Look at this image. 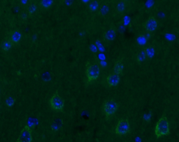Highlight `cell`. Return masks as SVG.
Instances as JSON below:
<instances>
[{"instance_id": "obj_1", "label": "cell", "mask_w": 179, "mask_h": 142, "mask_svg": "<svg viewBox=\"0 0 179 142\" xmlns=\"http://www.w3.org/2000/svg\"><path fill=\"white\" fill-rule=\"evenodd\" d=\"M155 132L157 137L167 135L170 133L169 122L166 116L163 115L155 125Z\"/></svg>"}, {"instance_id": "obj_2", "label": "cell", "mask_w": 179, "mask_h": 142, "mask_svg": "<svg viewBox=\"0 0 179 142\" xmlns=\"http://www.w3.org/2000/svg\"><path fill=\"white\" fill-rule=\"evenodd\" d=\"M100 66L97 64H93L88 67L86 70L88 81L91 82L97 79L100 74Z\"/></svg>"}, {"instance_id": "obj_3", "label": "cell", "mask_w": 179, "mask_h": 142, "mask_svg": "<svg viewBox=\"0 0 179 142\" xmlns=\"http://www.w3.org/2000/svg\"><path fill=\"white\" fill-rule=\"evenodd\" d=\"M118 108V104L113 99H108L103 105V111L107 118L113 115Z\"/></svg>"}, {"instance_id": "obj_4", "label": "cell", "mask_w": 179, "mask_h": 142, "mask_svg": "<svg viewBox=\"0 0 179 142\" xmlns=\"http://www.w3.org/2000/svg\"><path fill=\"white\" fill-rule=\"evenodd\" d=\"M64 100L59 95L57 91L55 93L50 101L51 107L56 111H62L64 107Z\"/></svg>"}, {"instance_id": "obj_5", "label": "cell", "mask_w": 179, "mask_h": 142, "mask_svg": "<svg viewBox=\"0 0 179 142\" xmlns=\"http://www.w3.org/2000/svg\"><path fill=\"white\" fill-rule=\"evenodd\" d=\"M130 130V125L129 123V121L127 118L122 119L119 121L117 125L115 133L120 135H124L129 133Z\"/></svg>"}, {"instance_id": "obj_6", "label": "cell", "mask_w": 179, "mask_h": 142, "mask_svg": "<svg viewBox=\"0 0 179 142\" xmlns=\"http://www.w3.org/2000/svg\"><path fill=\"white\" fill-rule=\"evenodd\" d=\"M33 140L32 130L30 127L26 125L22 129L17 140V142H32Z\"/></svg>"}, {"instance_id": "obj_7", "label": "cell", "mask_w": 179, "mask_h": 142, "mask_svg": "<svg viewBox=\"0 0 179 142\" xmlns=\"http://www.w3.org/2000/svg\"><path fill=\"white\" fill-rule=\"evenodd\" d=\"M157 27V22L155 17L151 16L144 23V28L148 32H153Z\"/></svg>"}, {"instance_id": "obj_8", "label": "cell", "mask_w": 179, "mask_h": 142, "mask_svg": "<svg viewBox=\"0 0 179 142\" xmlns=\"http://www.w3.org/2000/svg\"><path fill=\"white\" fill-rule=\"evenodd\" d=\"M22 38V34L19 30L16 29L12 31L10 33L9 39L10 40L13 45H16L20 42Z\"/></svg>"}, {"instance_id": "obj_9", "label": "cell", "mask_w": 179, "mask_h": 142, "mask_svg": "<svg viewBox=\"0 0 179 142\" xmlns=\"http://www.w3.org/2000/svg\"><path fill=\"white\" fill-rule=\"evenodd\" d=\"M107 83L110 87H115L118 85L120 81V77L118 74L113 73L108 75L107 78Z\"/></svg>"}, {"instance_id": "obj_10", "label": "cell", "mask_w": 179, "mask_h": 142, "mask_svg": "<svg viewBox=\"0 0 179 142\" xmlns=\"http://www.w3.org/2000/svg\"><path fill=\"white\" fill-rule=\"evenodd\" d=\"M115 36H116V30L114 27H111L110 29H108L107 30L105 31L103 35V37L105 41L108 42L113 41Z\"/></svg>"}, {"instance_id": "obj_11", "label": "cell", "mask_w": 179, "mask_h": 142, "mask_svg": "<svg viewBox=\"0 0 179 142\" xmlns=\"http://www.w3.org/2000/svg\"><path fill=\"white\" fill-rule=\"evenodd\" d=\"M13 45L8 38L2 42L1 47L2 50L4 51H7L10 49L12 47Z\"/></svg>"}, {"instance_id": "obj_12", "label": "cell", "mask_w": 179, "mask_h": 142, "mask_svg": "<svg viewBox=\"0 0 179 142\" xmlns=\"http://www.w3.org/2000/svg\"><path fill=\"white\" fill-rule=\"evenodd\" d=\"M123 69V64L120 61H116L114 66V73L118 75L122 73Z\"/></svg>"}, {"instance_id": "obj_13", "label": "cell", "mask_w": 179, "mask_h": 142, "mask_svg": "<svg viewBox=\"0 0 179 142\" xmlns=\"http://www.w3.org/2000/svg\"><path fill=\"white\" fill-rule=\"evenodd\" d=\"M109 10H110V7L107 4H103L98 10V14L100 16H104L108 13Z\"/></svg>"}, {"instance_id": "obj_14", "label": "cell", "mask_w": 179, "mask_h": 142, "mask_svg": "<svg viewBox=\"0 0 179 142\" xmlns=\"http://www.w3.org/2000/svg\"><path fill=\"white\" fill-rule=\"evenodd\" d=\"M53 3V1L52 0H42L39 3V5L42 9H48L52 5Z\"/></svg>"}, {"instance_id": "obj_15", "label": "cell", "mask_w": 179, "mask_h": 142, "mask_svg": "<svg viewBox=\"0 0 179 142\" xmlns=\"http://www.w3.org/2000/svg\"><path fill=\"white\" fill-rule=\"evenodd\" d=\"M99 6V2L97 1H93L89 4V8L91 11H95L98 9Z\"/></svg>"}, {"instance_id": "obj_16", "label": "cell", "mask_w": 179, "mask_h": 142, "mask_svg": "<svg viewBox=\"0 0 179 142\" xmlns=\"http://www.w3.org/2000/svg\"><path fill=\"white\" fill-rule=\"evenodd\" d=\"M62 125H63L62 120L60 121V119H57L52 125V129L54 131L59 130L62 126Z\"/></svg>"}, {"instance_id": "obj_17", "label": "cell", "mask_w": 179, "mask_h": 142, "mask_svg": "<svg viewBox=\"0 0 179 142\" xmlns=\"http://www.w3.org/2000/svg\"><path fill=\"white\" fill-rule=\"evenodd\" d=\"M37 9V7L35 4H31L27 7L26 12L28 14L29 16L34 13Z\"/></svg>"}, {"instance_id": "obj_18", "label": "cell", "mask_w": 179, "mask_h": 142, "mask_svg": "<svg viewBox=\"0 0 179 142\" xmlns=\"http://www.w3.org/2000/svg\"><path fill=\"white\" fill-rule=\"evenodd\" d=\"M125 9V4L123 1L118 2L116 6V10L119 13H123L124 12Z\"/></svg>"}, {"instance_id": "obj_19", "label": "cell", "mask_w": 179, "mask_h": 142, "mask_svg": "<svg viewBox=\"0 0 179 142\" xmlns=\"http://www.w3.org/2000/svg\"><path fill=\"white\" fill-rule=\"evenodd\" d=\"M15 101V99L12 97H9L6 100V104L8 107H11L13 105Z\"/></svg>"}, {"instance_id": "obj_20", "label": "cell", "mask_w": 179, "mask_h": 142, "mask_svg": "<svg viewBox=\"0 0 179 142\" xmlns=\"http://www.w3.org/2000/svg\"><path fill=\"white\" fill-rule=\"evenodd\" d=\"M146 53L144 52H140L137 55V59L138 61H141L143 60L145 56Z\"/></svg>"}, {"instance_id": "obj_21", "label": "cell", "mask_w": 179, "mask_h": 142, "mask_svg": "<svg viewBox=\"0 0 179 142\" xmlns=\"http://www.w3.org/2000/svg\"><path fill=\"white\" fill-rule=\"evenodd\" d=\"M28 16V14L27 13V12H23V13L20 14V18H21L22 20H25Z\"/></svg>"}, {"instance_id": "obj_22", "label": "cell", "mask_w": 179, "mask_h": 142, "mask_svg": "<svg viewBox=\"0 0 179 142\" xmlns=\"http://www.w3.org/2000/svg\"><path fill=\"white\" fill-rule=\"evenodd\" d=\"M20 2L22 3V4H25L27 3V1H20Z\"/></svg>"}]
</instances>
